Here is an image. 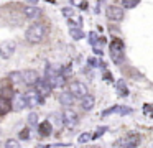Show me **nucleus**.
<instances>
[{"label":"nucleus","mask_w":153,"mask_h":148,"mask_svg":"<svg viewBox=\"0 0 153 148\" xmlns=\"http://www.w3.org/2000/svg\"><path fill=\"white\" fill-rule=\"evenodd\" d=\"M143 110H145V114H152V105H150V104H145V109H143Z\"/></svg>","instance_id":"36"},{"label":"nucleus","mask_w":153,"mask_h":148,"mask_svg":"<svg viewBox=\"0 0 153 148\" xmlns=\"http://www.w3.org/2000/svg\"><path fill=\"white\" fill-rule=\"evenodd\" d=\"M61 13H63L64 18H73L74 15H76V10H74V7H63L61 8Z\"/></svg>","instance_id":"23"},{"label":"nucleus","mask_w":153,"mask_h":148,"mask_svg":"<svg viewBox=\"0 0 153 148\" xmlns=\"http://www.w3.org/2000/svg\"><path fill=\"white\" fill-rule=\"evenodd\" d=\"M40 77L38 72L35 69H23L20 71V84L27 86V87H33V84L36 82V79Z\"/></svg>","instance_id":"6"},{"label":"nucleus","mask_w":153,"mask_h":148,"mask_svg":"<svg viewBox=\"0 0 153 148\" xmlns=\"http://www.w3.org/2000/svg\"><path fill=\"white\" fill-rule=\"evenodd\" d=\"M109 54L114 64L122 66L125 62V45L120 38H114L112 43L109 45Z\"/></svg>","instance_id":"2"},{"label":"nucleus","mask_w":153,"mask_h":148,"mask_svg":"<svg viewBox=\"0 0 153 148\" xmlns=\"http://www.w3.org/2000/svg\"><path fill=\"white\" fill-rule=\"evenodd\" d=\"M91 138H92V135L86 132V133H81V135H79L77 141H79V143H86V141H89V140H91Z\"/></svg>","instance_id":"30"},{"label":"nucleus","mask_w":153,"mask_h":148,"mask_svg":"<svg viewBox=\"0 0 153 148\" xmlns=\"http://www.w3.org/2000/svg\"><path fill=\"white\" fill-rule=\"evenodd\" d=\"M22 13H23L25 18L31 20V22H36V20L41 18L43 10H41L38 5H27V7H23V8H22Z\"/></svg>","instance_id":"7"},{"label":"nucleus","mask_w":153,"mask_h":148,"mask_svg":"<svg viewBox=\"0 0 153 148\" xmlns=\"http://www.w3.org/2000/svg\"><path fill=\"white\" fill-rule=\"evenodd\" d=\"M63 125L66 128H69V130H73L74 127H77V123H79V115H77V112H74L73 109H64L63 114Z\"/></svg>","instance_id":"5"},{"label":"nucleus","mask_w":153,"mask_h":148,"mask_svg":"<svg viewBox=\"0 0 153 148\" xmlns=\"http://www.w3.org/2000/svg\"><path fill=\"white\" fill-rule=\"evenodd\" d=\"M8 81H10L12 84H17V82H20V71L8 72Z\"/></svg>","instance_id":"27"},{"label":"nucleus","mask_w":153,"mask_h":148,"mask_svg":"<svg viewBox=\"0 0 153 148\" xmlns=\"http://www.w3.org/2000/svg\"><path fill=\"white\" fill-rule=\"evenodd\" d=\"M69 35L74 39H82L84 38V31L82 28H76V26H69Z\"/></svg>","instance_id":"20"},{"label":"nucleus","mask_w":153,"mask_h":148,"mask_svg":"<svg viewBox=\"0 0 153 148\" xmlns=\"http://www.w3.org/2000/svg\"><path fill=\"white\" fill-rule=\"evenodd\" d=\"M38 135H40L41 138H46V137H51V133H53V125L50 123V120H43V122H38Z\"/></svg>","instance_id":"13"},{"label":"nucleus","mask_w":153,"mask_h":148,"mask_svg":"<svg viewBox=\"0 0 153 148\" xmlns=\"http://www.w3.org/2000/svg\"><path fill=\"white\" fill-rule=\"evenodd\" d=\"M105 16L114 23H120V22H123V18H125V10H123L120 5H114L112 3V5H107Z\"/></svg>","instance_id":"3"},{"label":"nucleus","mask_w":153,"mask_h":148,"mask_svg":"<svg viewBox=\"0 0 153 148\" xmlns=\"http://www.w3.org/2000/svg\"><path fill=\"white\" fill-rule=\"evenodd\" d=\"M104 79H105L107 82H114V77H112V74H110V72L107 71V69L104 71Z\"/></svg>","instance_id":"34"},{"label":"nucleus","mask_w":153,"mask_h":148,"mask_svg":"<svg viewBox=\"0 0 153 148\" xmlns=\"http://www.w3.org/2000/svg\"><path fill=\"white\" fill-rule=\"evenodd\" d=\"M74 100H76V99L73 97V94H71L69 91H63V92L59 94V104L63 105V107H66V109L73 107V105H74Z\"/></svg>","instance_id":"14"},{"label":"nucleus","mask_w":153,"mask_h":148,"mask_svg":"<svg viewBox=\"0 0 153 148\" xmlns=\"http://www.w3.org/2000/svg\"><path fill=\"white\" fill-rule=\"evenodd\" d=\"M30 137H31V133H30V128H22L20 132H18V138L20 140H30Z\"/></svg>","instance_id":"28"},{"label":"nucleus","mask_w":153,"mask_h":148,"mask_svg":"<svg viewBox=\"0 0 153 148\" xmlns=\"http://www.w3.org/2000/svg\"><path fill=\"white\" fill-rule=\"evenodd\" d=\"M107 130H109V127H105V125H102V127H99V128L96 130V133L92 135V138H99V137H102V135L105 133Z\"/></svg>","instance_id":"29"},{"label":"nucleus","mask_w":153,"mask_h":148,"mask_svg":"<svg viewBox=\"0 0 153 148\" xmlns=\"http://www.w3.org/2000/svg\"><path fill=\"white\" fill-rule=\"evenodd\" d=\"M10 104H12V110H15V112H20V110H23V109H27L25 94H15L13 97L10 99Z\"/></svg>","instance_id":"11"},{"label":"nucleus","mask_w":153,"mask_h":148,"mask_svg":"<svg viewBox=\"0 0 153 148\" xmlns=\"http://www.w3.org/2000/svg\"><path fill=\"white\" fill-rule=\"evenodd\" d=\"M46 33H48V26L45 25L43 22H33L30 26L27 28L25 31V39L31 45H40V43L45 41L46 38Z\"/></svg>","instance_id":"1"},{"label":"nucleus","mask_w":153,"mask_h":148,"mask_svg":"<svg viewBox=\"0 0 153 148\" xmlns=\"http://www.w3.org/2000/svg\"><path fill=\"white\" fill-rule=\"evenodd\" d=\"M115 89L120 97H127L128 95V87H127V82L123 79H117L115 81Z\"/></svg>","instance_id":"16"},{"label":"nucleus","mask_w":153,"mask_h":148,"mask_svg":"<svg viewBox=\"0 0 153 148\" xmlns=\"http://www.w3.org/2000/svg\"><path fill=\"white\" fill-rule=\"evenodd\" d=\"M94 105H96V99H94V95L87 94V95H84V97L81 99V109H82L84 112H91L94 109Z\"/></svg>","instance_id":"15"},{"label":"nucleus","mask_w":153,"mask_h":148,"mask_svg":"<svg viewBox=\"0 0 153 148\" xmlns=\"http://www.w3.org/2000/svg\"><path fill=\"white\" fill-rule=\"evenodd\" d=\"M68 91L73 94L74 99H82L84 95L89 94V89H87V86L84 84L82 81H71V82H69V87H68Z\"/></svg>","instance_id":"4"},{"label":"nucleus","mask_w":153,"mask_h":148,"mask_svg":"<svg viewBox=\"0 0 153 148\" xmlns=\"http://www.w3.org/2000/svg\"><path fill=\"white\" fill-rule=\"evenodd\" d=\"M28 5H38V0H27Z\"/></svg>","instance_id":"37"},{"label":"nucleus","mask_w":153,"mask_h":148,"mask_svg":"<svg viewBox=\"0 0 153 148\" xmlns=\"http://www.w3.org/2000/svg\"><path fill=\"white\" fill-rule=\"evenodd\" d=\"M5 148H22L20 140H17V138H8L5 141Z\"/></svg>","instance_id":"25"},{"label":"nucleus","mask_w":153,"mask_h":148,"mask_svg":"<svg viewBox=\"0 0 153 148\" xmlns=\"http://www.w3.org/2000/svg\"><path fill=\"white\" fill-rule=\"evenodd\" d=\"M27 122H28V125H30V127H36L38 122H40V117H38L36 112H30V114H28V117H27Z\"/></svg>","instance_id":"22"},{"label":"nucleus","mask_w":153,"mask_h":148,"mask_svg":"<svg viewBox=\"0 0 153 148\" xmlns=\"http://www.w3.org/2000/svg\"><path fill=\"white\" fill-rule=\"evenodd\" d=\"M97 59L96 58H87V66H89L91 69H94V68H97Z\"/></svg>","instance_id":"33"},{"label":"nucleus","mask_w":153,"mask_h":148,"mask_svg":"<svg viewBox=\"0 0 153 148\" xmlns=\"http://www.w3.org/2000/svg\"><path fill=\"white\" fill-rule=\"evenodd\" d=\"M13 95H15V92H13V89H12V87H2V89H0V97H2V99L10 100Z\"/></svg>","instance_id":"21"},{"label":"nucleus","mask_w":153,"mask_h":148,"mask_svg":"<svg viewBox=\"0 0 153 148\" xmlns=\"http://www.w3.org/2000/svg\"><path fill=\"white\" fill-rule=\"evenodd\" d=\"M117 109H119V105H112V107L105 109V110L102 112V117H107V115H110V114H114V112H117Z\"/></svg>","instance_id":"31"},{"label":"nucleus","mask_w":153,"mask_h":148,"mask_svg":"<svg viewBox=\"0 0 153 148\" xmlns=\"http://www.w3.org/2000/svg\"><path fill=\"white\" fill-rule=\"evenodd\" d=\"M33 87H35V91H36L40 95H43V97L50 95V94H51V91H53V87H51L50 82H48L45 77H38V79H36V82L33 84Z\"/></svg>","instance_id":"9"},{"label":"nucleus","mask_w":153,"mask_h":148,"mask_svg":"<svg viewBox=\"0 0 153 148\" xmlns=\"http://www.w3.org/2000/svg\"><path fill=\"white\" fill-rule=\"evenodd\" d=\"M97 38H99V35H97L96 31H89V33H87V41H89L91 46H96L97 45Z\"/></svg>","instance_id":"26"},{"label":"nucleus","mask_w":153,"mask_h":148,"mask_svg":"<svg viewBox=\"0 0 153 148\" xmlns=\"http://www.w3.org/2000/svg\"><path fill=\"white\" fill-rule=\"evenodd\" d=\"M8 112H12V104H10V100L0 97V117H2V115H7Z\"/></svg>","instance_id":"18"},{"label":"nucleus","mask_w":153,"mask_h":148,"mask_svg":"<svg viewBox=\"0 0 153 148\" xmlns=\"http://www.w3.org/2000/svg\"><path fill=\"white\" fill-rule=\"evenodd\" d=\"M140 140H142V138H140L138 133H128L127 137H123L119 143H123L125 148H137L140 143Z\"/></svg>","instance_id":"12"},{"label":"nucleus","mask_w":153,"mask_h":148,"mask_svg":"<svg viewBox=\"0 0 153 148\" xmlns=\"http://www.w3.org/2000/svg\"><path fill=\"white\" fill-rule=\"evenodd\" d=\"M48 120H50V123L53 125V127H58V128L63 127V115H61L59 112H53Z\"/></svg>","instance_id":"17"},{"label":"nucleus","mask_w":153,"mask_h":148,"mask_svg":"<svg viewBox=\"0 0 153 148\" xmlns=\"http://www.w3.org/2000/svg\"><path fill=\"white\" fill-rule=\"evenodd\" d=\"M117 112H119L120 115H125V114H130V112H132V109H130V107H125V105H119Z\"/></svg>","instance_id":"32"},{"label":"nucleus","mask_w":153,"mask_h":148,"mask_svg":"<svg viewBox=\"0 0 153 148\" xmlns=\"http://www.w3.org/2000/svg\"><path fill=\"white\" fill-rule=\"evenodd\" d=\"M71 7H79L81 10H87L89 3H87V0H71Z\"/></svg>","instance_id":"24"},{"label":"nucleus","mask_w":153,"mask_h":148,"mask_svg":"<svg viewBox=\"0 0 153 148\" xmlns=\"http://www.w3.org/2000/svg\"><path fill=\"white\" fill-rule=\"evenodd\" d=\"M15 49H17V43L13 39H7V41L0 43V58L8 59L10 56H13Z\"/></svg>","instance_id":"8"},{"label":"nucleus","mask_w":153,"mask_h":148,"mask_svg":"<svg viewBox=\"0 0 153 148\" xmlns=\"http://www.w3.org/2000/svg\"><path fill=\"white\" fill-rule=\"evenodd\" d=\"M96 2H102V0H96Z\"/></svg>","instance_id":"38"},{"label":"nucleus","mask_w":153,"mask_h":148,"mask_svg":"<svg viewBox=\"0 0 153 148\" xmlns=\"http://www.w3.org/2000/svg\"><path fill=\"white\" fill-rule=\"evenodd\" d=\"M25 99H27V107H35V105H43L45 104V97L40 95L36 91H30L25 94Z\"/></svg>","instance_id":"10"},{"label":"nucleus","mask_w":153,"mask_h":148,"mask_svg":"<svg viewBox=\"0 0 153 148\" xmlns=\"http://www.w3.org/2000/svg\"><path fill=\"white\" fill-rule=\"evenodd\" d=\"M140 3V0H120V7L123 10H132Z\"/></svg>","instance_id":"19"},{"label":"nucleus","mask_w":153,"mask_h":148,"mask_svg":"<svg viewBox=\"0 0 153 148\" xmlns=\"http://www.w3.org/2000/svg\"><path fill=\"white\" fill-rule=\"evenodd\" d=\"M92 51H94V54H97V56H102L104 54L102 48H99V46H92Z\"/></svg>","instance_id":"35"}]
</instances>
